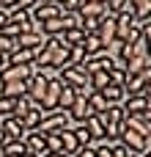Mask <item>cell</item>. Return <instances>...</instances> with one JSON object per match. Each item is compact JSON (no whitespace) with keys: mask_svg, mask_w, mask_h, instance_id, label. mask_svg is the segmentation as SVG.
I'll list each match as a JSON object with an SVG mask.
<instances>
[{"mask_svg":"<svg viewBox=\"0 0 151 157\" xmlns=\"http://www.w3.org/2000/svg\"><path fill=\"white\" fill-rule=\"evenodd\" d=\"M61 88H63L61 77H58V75H50V80H47V91H44V99H41V105H39V110H41L44 116L58 110V97H61Z\"/></svg>","mask_w":151,"mask_h":157,"instance_id":"obj_1","label":"cell"},{"mask_svg":"<svg viewBox=\"0 0 151 157\" xmlns=\"http://www.w3.org/2000/svg\"><path fill=\"white\" fill-rule=\"evenodd\" d=\"M118 146H124L129 155H146L149 152V138L146 135H138V132H132V130H121V135H118Z\"/></svg>","mask_w":151,"mask_h":157,"instance_id":"obj_2","label":"cell"},{"mask_svg":"<svg viewBox=\"0 0 151 157\" xmlns=\"http://www.w3.org/2000/svg\"><path fill=\"white\" fill-rule=\"evenodd\" d=\"M58 77H61L63 86H69V88H74V91L91 88V86H88V75L83 72V66H66V69L58 72Z\"/></svg>","mask_w":151,"mask_h":157,"instance_id":"obj_3","label":"cell"},{"mask_svg":"<svg viewBox=\"0 0 151 157\" xmlns=\"http://www.w3.org/2000/svg\"><path fill=\"white\" fill-rule=\"evenodd\" d=\"M47 80H50V75H44V72H33V75L28 77V91H25V97H28L36 108H39V105H41V99H44Z\"/></svg>","mask_w":151,"mask_h":157,"instance_id":"obj_4","label":"cell"},{"mask_svg":"<svg viewBox=\"0 0 151 157\" xmlns=\"http://www.w3.org/2000/svg\"><path fill=\"white\" fill-rule=\"evenodd\" d=\"M66 127H69V116H66L63 110H55V113H47L36 130H39L41 135H55V132H61V130H66Z\"/></svg>","mask_w":151,"mask_h":157,"instance_id":"obj_5","label":"cell"},{"mask_svg":"<svg viewBox=\"0 0 151 157\" xmlns=\"http://www.w3.org/2000/svg\"><path fill=\"white\" fill-rule=\"evenodd\" d=\"M124 127L132 130V132H138V135H146V138H149V132H151V110L138 113V116H127V119H124Z\"/></svg>","mask_w":151,"mask_h":157,"instance_id":"obj_6","label":"cell"},{"mask_svg":"<svg viewBox=\"0 0 151 157\" xmlns=\"http://www.w3.org/2000/svg\"><path fill=\"white\" fill-rule=\"evenodd\" d=\"M96 36H99V41L105 44V50L116 41V17H110V14H105L102 19H99V25H96Z\"/></svg>","mask_w":151,"mask_h":157,"instance_id":"obj_7","label":"cell"},{"mask_svg":"<svg viewBox=\"0 0 151 157\" xmlns=\"http://www.w3.org/2000/svg\"><path fill=\"white\" fill-rule=\"evenodd\" d=\"M116 61L107 55V50L105 52H99V55H91V58H85L83 61V72L85 75H94V72H102V69H110Z\"/></svg>","mask_w":151,"mask_h":157,"instance_id":"obj_8","label":"cell"},{"mask_svg":"<svg viewBox=\"0 0 151 157\" xmlns=\"http://www.w3.org/2000/svg\"><path fill=\"white\" fill-rule=\"evenodd\" d=\"M0 130L6 132V138H8V141H22V135L28 132L17 116H3V119H0Z\"/></svg>","mask_w":151,"mask_h":157,"instance_id":"obj_9","label":"cell"},{"mask_svg":"<svg viewBox=\"0 0 151 157\" xmlns=\"http://www.w3.org/2000/svg\"><path fill=\"white\" fill-rule=\"evenodd\" d=\"M30 75H33V63H30V66H11V63L0 66V83H11V80H28Z\"/></svg>","mask_w":151,"mask_h":157,"instance_id":"obj_10","label":"cell"},{"mask_svg":"<svg viewBox=\"0 0 151 157\" xmlns=\"http://www.w3.org/2000/svg\"><path fill=\"white\" fill-rule=\"evenodd\" d=\"M121 108H124L127 116H138V113L151 110V102H149V97H143V94H140V97H124Z\"/></svg>","mask_w":151,"mask_h":157,"instance_id":"obj_11","label":"cell"},{"mask_svg":"<svg viewBox=\"0 0 151 157\" xmlns=\"http://www.w3.org/2000/svg\"><path fill=\"white\" fill-rule=\"evenodd\" d=\"M22 144H25V149H28V152H33V155H39V157L47 152L44 135H41L39 130H30V132H25V135H22Z\"/></svg>","mask_w":151,"mask_h":157,"instance_id":"obj_12","label":"cell"},{"mask_svg":"<svg viewBox=\"0 0 151 157\" xmlns=\"http://www.w3.org/2000/svg\"><path fill=\"white\" fill-rule=\"evenodd\" d=\"M55 17H61V8L55 6V3H47V6H33L30 8V19L33 22H47V19H55Z\"/></svg>","mask_w":151,"mask_h":157,"instance_id":"obj_13","label":"cell"},{"mask_svg":"<svg viewBox=\"0 0 151 157\" xmlns=\"http://www.w3.org/2000/svg\"><path fill=\"white\" fill-rule=\"evenodd\" d=\"M33 61H36V50H25V47H17L6 58V63H11V66H30Z\"/></svg>","mask_w":151,"mask_h":157,"instance_id":"obj_14","label":"cell"},{"mask_svg":"<svg viewBox=\"0 0 151 157\" xmlns=\"http://www.w3.org/2000/svg\"><path fill=\"white\" fill-rule=\"evenodd\" d=\"M105 14H107L105 11V3H88V0H83L80 11H77L80 19H102Z\"/></svg>","mask_w":151,"mask_h":157,"instance_id":"obj_15","label":"cell"},{"mask_svg":"<svg viewBox=\"0 0 151 157\" xmlns=\"http://www.w3.org/2000/svg\"><path fill=\"white\" fill-rule=\"evenodd\" d=\"M44 44V36L39 30H28V33H19L17 36V47H25V50H39Z\"/></svg>","mask_w":151,"mask_h":157,"instance_id":"obj_16","label":"cell"},{"mask_svg":"<svg viewBox=\"0 0 151 157\" xmlns=\"http://www.w3.org/2000/svg\"><path fill=\"white\" fill-rule=\"evenodd\" d=\"M91 135V144H105V124L99 121V116H91L85 124H83Z\"/></svg>","mask_w":151,"mask_h":157,"instance_id":"obj_17","label":"cell"},{"mask_svg":"<svg viewBox=\"0 0 151 157\" xmlns=\"http://www.w3.org/2000/svg\"><path fill=\"white\" fill-rule=\"evenodd\" d=\"M83 52H85V58H91V55H99V52H105V44L99 41V36L96 33H85V39H83Z\"/></svg>","mask_w":151,"mask_h":157,"instance_id":"obj_18","label":"cell"},{"mask_svg":"<svg viewBox=\"0 0 151 157\" xmlns=\"http://www.w3.org/2000/svg\"><path fill=\"white\" fill-rule=\"evenodd\" d=\"M85 102H88V110H91L94 116H99V113H105V110H107V102H105L102 91H91V94L85 97Z\"/></svg>","mask_w":151,"mask_h":157,"instance_id":"obj_19","label":"cell"},{"mask_svg":"<svg viewBox=\"0 0 151 157\" xmlns=\"http://www.w3.org/2000/svg\"><path fill=\"white\" fill-rule=\"evenodd\" d=\"M58 135H61V146H63V152H66V155H74V152L80 149V144H77V138H74V132H72V127H66V130H61Z\"/></svg>","mask_w":151,"mask_h":157,"instance_id":"obj_20","label":"cell"},{"mask_svg":"<svg viewBox=\"0 0 151 157\" xmlns=\"http://www.w3.org/2000/svg\"><path fill=\"white\" fill-rule=\"evenodd\" d=\"M41 119H44V113H41L39 108H30V110H28V113H25V116H22L19 121H22V127H25V130L30 132V130H36V127L41 124Z\"/></svg>","mask_w":151,"mask_h":157,"instance_id":"obj_21","label":"cell"},{"mask_svg":"<svg viewBox=\"0 0 151 157\" xmlns=\"http://www.w3.org/2000/svg\"><path fill=\"white\" fill-rule=\"evenodd\" d=\"M102 97H105L107 105H121L124 102V88L121 86H107V88H102Z\"/></svg>","mask_w":151,"mask_h":157,"instance_id":"obj_22","label":"cell"},{"mask_svg":"<svg viewBox=\"0 0 151 157\" xmlns=\"http://www.w3.org/2000/svg\"><path fill=\"white\" fill-rule=\"evenodd\" d=\"M74 99H77V91H74V88H69V86H63V88H61V97H58V110H63V113H66V110L74 105Z\"/></svg>","mask_w":151,"mask_h":157,"instance_id":"obj_23","label":"cell"},{"mask_svg":"<svg viewBox=\"0 0 151 157\" xmlns=\"http://www.w3.org/2000/svg\"><path fill=\"white\" fill-rule=\"evenodd\" d=\"M30 108H36V105H33V102H30L28 97H19V99L14 102V113H11V116H17V119H22V116H25V113H28Z\"/></svg>","mask_w":151,"mask_h":157,"instance_id":"obj_24","label":"cell"},{"mask_svg":"<svg viewBox=\"0 0 151 157\" xmlns=\"http://www.w3.org/2000/svg\"><path fill=\"white\" fill-rule=\"evenodd\" d=\"M14 50H17V39H11V36L0 33V55H3V58H8Z\"/></svg>","mask_w":151,"mask_h":157,"instance_id":"obj_25","label":"cell"},{"mask_svg":"<svg viewBox=\"0 0 151 157\" xmlns=\"http://www.w3.org/2000/svg\"><path fill=\"white\" fill-rule=\"evenodd\" d=\"M83 61H85L83 47H69V66H83Z\"/></svg>","mask_w":151,"mask_h":157,"instance_id":"obj_26","label":"cell"},{"mask_svg":"<svg viewBox=\"0 0 151 157\" xmlns=\"http://www.w3.org/2000/svg\"><path fill=\"white\" fill-rule=\"evenodd\" d=\"M72 132H74V138H77V144H80V146H91V135H88V130H85L83 124L72 127Z\"/></svg>","mask_w":151,"mask_h":157,"instance_id":"obj_27","label":"cell"},{"mask_svg":"<svg viewBox=\"0 0 151 157\" xmlns=\"http://www.w3.org/2000/svg\"><path fill=\"white\" fill-rule=\"evenodd\" d=\"M80 6H83V0H61V3H58L61 14H77Z\"/></svg>","mask_w":151,"mask_h":157,"instance_id":"obj_28","label":"cell"},{"mask_svg":"<svg viewBox=\"0 0 151 157\" xmlns=\"http://www.w3.org/2000/svg\"><path fill=\"white\" fill-rule=\"evenodd\" d=\"M14 102H17V99L0 97V119H3V116H11V113H14Z\"/></svg>","mask_w":151,"mask_h":157,"instance_id":"obj_29","label":"cell"},{"mask_svg":"<svg viewBox=\"0 0 151 157\" xmlns=\"http://www.w3.org/2000/svg\"><path fill=\"white\" fill-rule=\"evenodd\" d=\"M72 157H94V146H80Z\"/></svg>","mask_w":151,"mask_h":157,"instance_id":"obj_30","label":"cell"},{"mask_svg":"<svg viewBox=\"0 0 151 157\" xmlns=\"http://www.w3.org/2000/svg\"><path fill=\"white\" fill-rule=\"evenodd\" d=\"M19 6V0H0V11H14Z\"/></svg>","mask_w":151,"mask_h":157,"instance_id":"obj_31","label":"cell"},{"mask_svg":"<svg viewBox=\"0 0 151 157\" xmlns=\"http://www.w3.org/2000/svg\"><path fill=\"white\" fill-rule=\"evenodd\" d=\"M33 6H36V0H19V6H17V8H19V11H30Z\"/></svg>","mask_w":151,"mask_h":157,"instance_id":"obj_32","label":"cell"},{"mask_svg":"<svg viewBox=\"0 0 151 157\" xmlns=\"http://www.w3.org/2000/svg\"><path fill=\"white\" fill-rule=\"evenodd\" d=\"M8 25V11H0V30Z\"/></svg>","mask_w":151,"mask_h":157,"instance_id":"obj_33","label":"cell"},{"mask_svg":"<svg viewBox=\"0 0 151 157\" xmlns=\"http://www.w3.org/2000/svg\"><path fill=\"white\" fill-rule=\"evenodd\" d=\"M41 157H72V155H66V152H44Z\"/></svg>","mask_w":151,"mask_h":157,"instance_id":"obj_34","label":"cell"},{"mask_svg":"<svg viewBox=\"0 0 151 157\" xmlns=\"http://www.w3.org/2000/svg\"><path fill=\"white\" fill-rule=\"evenodd\" d=\"M6 141H8V138H6V132H3V130H0V149H3V146H6Z\"/></svg>","mask_w":151,"mask_h":157,"instance_id":"obj_35","label":"cell"},{"mask_svg":"<svg viewBox=\"0 0 151 157\" xmlns=\"http://www.w3.org/2000/svg\"><path fill=\"white\" fill-rule=\"evenodd\" d=\"M39 6H47V3H55V0H36Z\"/></svg>","mask_w":151,"mask_h":157,"instance_id":"obj_36","label":"cell"},{"mask_svg":"<svg viewBox=\"0 0 151 157\" xmlns=\"http://www.w3.org/2000/svg\"><path fill=\"white\" fill-rule=\"evenodd\" d=\"M19 157H39V155H33V152H25V155H19Z\"/></svg>","mask_w":151,"mask_h":157,"instance_id":"obj_37","label":"cell"},{"mask_svg":"<svg viewBox=\"0 0 151 157\" xmlns=\"http://www.w3.org/2000/svg\"><path fill=\"white\" fill-rule=\"evenodd\" d=\"M0 66H6V58H3V55H0Z\"/></svg>","mask_w":151,"mask_h":157,"instance_id":"obj_38","label":"cell"},{"mask_svg":"<svg viewBox=\"0 0 151 157\" xmlns=\"http://www.w3.org/2000/svg\"><path fill=\"white\" fill-rule=\"evenodd\" d=\"M88 3H105V0H88Z\"/></svg>","mask_w":151,"mask_h":157,"instance_id":"obj_39","label":"cell"},{"mask_svg":"<svg viewBox=\"0 0 151 157\" xmlns=\"http://www.w3.org/2000/svg\"><path fill=\"white\" fill-rule=\"evenodd\" d=\"M129 3H135V0H129Z\"/></svg>","mask_w":151,"mask_h":157,"instance_id":"obj_40","label":"cell"},{"mask_svg":"<svg viewBox=\"0 0 151 157\" xmlns=\"http://www.w3.org/2000/svg\"><path fill=\"white\" fill-rule=\"evenodd\" d=\"M0 157H3V155H0Z\"/></svg>","mask_w":151,"mask_h":157,"instance_id":"obj_41","label":"cell"},{"mask_svg":"<svg viewBox=\"0 0 151 157\" xmlns=\"http://www.w3.org/2000/svg\"><path fill=\"white\" fill-rule=\"evenodd\" d=\"M132 157H135V155H132Z\"/></svg>","mask_w":151,"mask_h":157,"instance_id":"obj_42","label":"cell"}]
</instances>
